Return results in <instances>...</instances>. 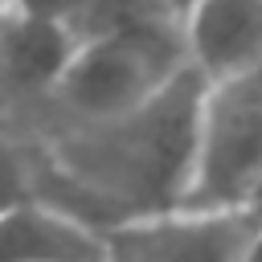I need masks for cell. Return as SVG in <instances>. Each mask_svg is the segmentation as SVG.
Masks as SVG:
<instances>
[{"mask_svg": "<svg viewBox=\"0 0 262 262\" xmlns=\"http://www.w3.org/2000/svg\"><path fill=\"white\" fill-rule=\"evenodd\" d=\"M201 98L205 82L180 70L164 90L115 119L25 135L33 143L37 201L82 221L102 213V229L176 209L192 168Z\"/></svg>", "mask_w": 262, "mask_h": 262, "instance_id": "6da1fadb", "label": "cell"}, {"mask_svg": "<svg viewBox=\"0 0 262 262\" xmlns=\"http://www.w3.org/2000/svg\"><path fill=\"white\" fill-rule=\"evenodd\" d=\"M180 70H188V61L176 20H143L90 37L74 49L70 66L61 70L45 102L20 115V127L29 135H45L57 127H86L115 119L147 102Z\"/></svg>", "mask_w": 262, "mask_h": 262, "instance_id": "7a4b0ae2", "label": "cell"}, {"mask_svg": "<svg viewBox=\"0 0 262 262\" xmlns=\"http://www.w3.org/2000/svg\"><path fill=\"white\" fill-rule=\"evenodd\" d=\"M262 205V66L205 86L188 184L176 209L233 213Z\"/></svg>", "mask_w": 262, "mask_h": 262, "instance_id": "3957f363", "label": "cell"}, {"mask_svg": "<svg viewBox=\"0 0 262 262\" xmlns=\"http://www.w3.org/2000/svg\"><path fill=\"white\" fill-rule=\"evenodd\" d=\"M258 209L192 213L168 209L102 229V262H246Z\"/></svg>", "mask_w": 262, "mask_h": 262, "instance_id": "277c9868", "label": "cell"}, {"mask_svg": "<svg viewBox=\"0 0 262 262\" xmlns=\"http://www.w3.org/2000/svg\"><path fill=\"white\" fill-rule=\"evenodd\" d=\"M176 29L184 61L205 86L262 66V0H196Z\"/></svg>", "mask_w": 262, "mask_h": 262, "instance_id": "5b68a950", "label": "cell"}, {"mask_svg": "<svg viewBox=\"0 0 262 262\" xmlns=\"http://www.w3.org/2000/svg\"><path fill=\"white\" fill-rule=\"evenodd\" d=\"M0 262H102V229L49 201H29L0 213Z\"/></svg>", "mask_w": 262, "mask_h": 262, "instance_id": "8992f818", "label": "cell"}, {"mask_svg": "<svg viewBox=\"0 0 262 262\" xmlns=\"http://www.w3.org/2000/svg\"><path fill=\"white\" fill-rule=\"evenodd\" d=\"M37 201V180H33V143L25 135H12L0 123V213Z\"/></svg>", "mask_w": 262, "mask_h": 262, "instance_id": "52a82bcc", "label": "cell"}, {"mask_svg": "<svg viewBox=\"0 0 262 262\" xmlns=\"http://www.w3.org/2000/svg\"><path fill=\"white\" fill-rule=\"evenodd\" d=\"M246 262H262V221H258V229H254V237H250V250H246Z\"/></svg>", "mask_w": 262, "mask_h": 262, "instance_id": "ba28073f", "label": "cell"}, {"mask_svg": "<svg viewBox=\"0 0 262 262\" xmlns=\"http://www.w3.org/2000/svg\"><path fill=\"white\" fill-rule=\"evenodd\" d=\"M196 0H168V8H172V16H180V12H188Z\"/></svg>", "mask_w": 262, "mask_h": 262, "instance_id": "9c48e42d", "label": "cell"}, {"mask_svg": "<svg viewBox=\"0 0 262 262\" xmlns=\"http://www.w3.org/2000/svg\"><path fill=\"white\" fill-rule=\"evenodd\" d=\"M4 12H8V4H4V0H0V20H4Z\"/></svg>", "mask_w": 262, "mask_h": 262, "instance_id": "30bf717a", "label": "cell"}]
</instances>
